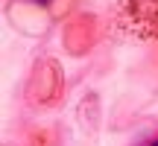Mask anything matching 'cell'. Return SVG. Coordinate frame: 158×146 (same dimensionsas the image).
<instances>
[{
  "mask_svg": "<svg viewBox=\"0 0 158 146\" xmlns=\"http://www.w3.org/2000/svg\"><path fill=\"white\" fill-rule=\"evenodd\" d=\"M27 3H50V0H27Z\"/></svg>",
  "mask_w": 158,
  "mask_h": 146,
  "instance_id": "cell-2",
  "label": "cell"
},
{
  "mask_svg": "<svg viewBox=\"0 0 158 146\" xmlns=\"http://www.w3.org/2000/svg\"><path fill=\"white\" fill-rule=\"evenodd\" d=\"M117 21L126 32L143 41H158V0H120Z\"/></svg>",
  "mask_w": 158,
  "mask_h": 146,
  "instance_id": "cell-1",
  "label": "cell"
},
{
  "mask_svg": "<svg viewBox=\"0 0 158 146\" xmlns=\"http://www.w3.org/2000/svg\"><path fill=\"white\" fill-rule=\"evenodd\" d=\"M149 146H158V137H155V140H152V143H149Z\"/></svg>",
  "mask_w": 158,
  "mask_h": 146,
  "instance_id": "cell-3",
  "label": "cell"
}]
</instances>
